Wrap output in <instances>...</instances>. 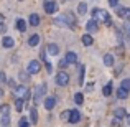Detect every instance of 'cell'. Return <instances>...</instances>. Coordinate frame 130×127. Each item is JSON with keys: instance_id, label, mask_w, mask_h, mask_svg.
I'll use <instances>...</instances> for the list:
<instances>
[{"instance_id": "obj_39", "label": "cell", "mask_w": 130, "mask_h": 127, "mask_svg": "<svg viewBox=\"0 0 130 127\" xmlns=\"http://www.w3.org/2000/svg\"><path fill=\"white\" fill-rule=\"evenodd\" d=\"M2 23H3V15L0 13V25H2Z\"/></svg>"}, {"instance_id": "obj_5", "label": "cell", "mask_w": 130, "mask_h": 127, "mask_svg": "<svg viewBox=\"0 0 130 127\" xmlns=\"http://www.w3.org/2000/svg\"><path fill=\"white\" fill-rule=\"evenodd\" d=\"M15 92H17V96H18V99H23V101H25V99L28 97V88H26V86H17Z\"/></svg>"}, {"instance_id": "obj_22", "label": "cell", "mask_w": 130, "mask_h": 127, "mask_svg": "<svg viewBox=\"0 0 130 127\" xmlns=\"http://www.w3.org/2000/svg\"><path fill=\"white\" fill-rule=\"evenodd\" d=\"M125 116H127V114H125V109H122V107H117V109H115V117H117V119L125 117Z\"/></svg>"}, {"instance_id": "obj_37", "label": "cell", "mask_w": 130, "mask_h": 127, "mask_svg": "<svg viewBox=\"0 0 130 127\" xmlns=\"http://www.w3.org/2000/svg\"><path fill=\"white\" fill-rule=\"evenodd\" d=\"M5 79H7V78H5V74H3V73H0V83H3Z\"/></svg>"}, {"instance_id": "obj_33", "label": "cell", "mask_w": 130, "mask_h": 127, "mask_svg": "<svg viewBox=\"0 0 130 127\" xmlns=\"http://www.w3.org/2000/svg\"><path fill=\"white\" fill-rule=\"evenodd\" d=\"M109 5H110V7H114V8H115V7L119 5V0H109Z\"/></svg>"}, {"instance_id": "obj_30", "label": "cell", "mask_w": 130, "mask_h": 127, "mask_svg": "<svg viewBox=\"0 0 130 127\" xmlns=\"http://www.w3.org/2000/svg\"><path fill=\"white\" fill-rule=\"evenodd\" d=\"M61 119H63V121H68V119H69V111H63L61 112Z\"/></svg>"}, {"instance_id": "obj_40", "label": "cell", "mask_w": 130, "mask_h": 127, "mask_svg": "<svg viewBox=\"0 0 130 127\" xmlns=\"http://www.w3.org/2000/svg\"><path fill=\"white\" fill-rule=\"evenodd\" d=\"M127 122H128V125H130V116H127Z\"/></svg>"}, {"instance_id": "obj_16", "label": "cell", "mask_w": 130, "mask_h": 127, "mask_svg": "<svg viewBox=\"0 0 130 127\" xmlns=\"http://www.w3.org/2000/svg\"><path fill=\"white\" fill-rule=\"evenodd\" d=\"M17 28L20 30L22 33H25V30H26V23H25V20H17Z\"/></svg>"}, {"instance_id": "obj_41", "label": "cell", "mask_w": 130, "mask_h": 127, "mask_svg": "<svg viewBox=\"0 0 130 127\" xmlns=\"http://www.w3.org/2000/svg\"><path fill=\"white\" fill-rule=\"evenodd\" d=\"M2 96H3V91H2V89H0V97H2Z\"/></svg>"}, {"instance_id": "obj_6", "label": "cell", "mask_w": 130, "mask_h": 127, "mask_svg": "<svg viewBox=\"0 0 130 127\" xmlns=\"http://www.w3.org/2000/svg\"><path fill=\"white\" fill-rule=\"evenodd\" d=\"M40 69H41V64H40V61H31L30 63V66H28V73L30 74H36V73H40Z\"/></svg>"}, {"instance_id": "obj_3", "label": "cell", "mask_w": 130, "mask_h": 127, "mask_svg": "<svg viewBox=\"0 0 130 127\" xmlns=\"http://www.w3.org/2000/svg\"><path fill=\"white\" fill-rule=\"evenodd\" d=\"M56 83H58V86H66L68 83H69V74L64 73V71L58 73V76H56Z\"/></svg>"}, {"instance_id": "obj_11", "label": "cell", "mask_w": 130, "mask_h": 127, "mask_svg": "<svg viewBox=\"0 0 130 127\" xmlns=\"http://www.w3.org/2000/svg\"><path fill=\"white\" fill-rule=\"evenodd\" d=\"M46 51L51 54V56H54V54L59 53V48H58L56 43H50V45H48V48H46Z\"/></svg>"}, {"instance_id": "obj_34", "label": "cell", "mask_w": 130, "mask_h": 127, "mask_svg": "<svg viewBox=\"0 0 130 127\" xmlns=\"http://www.w3.org/2000/svg\"><path fill=\"white\" fill-rule=\"evenodd\" d=\"M112 125L114 127H120V121H119V119H114V121H112Z\"/></svg>"}, {"instance_id": "obj_29", "label": "cell", "mask_w": 130, "mask_h": 127, "mask_svg": "<svg viewBox=\"0 0 130 127\" xmlns=\"http://www.w3.org/2000/svg\"><path fill=\"white\" fill-rule=\"evenodd\" d=\"M120 88H124L125 91H128V89H130V81H128V79H124V81H122V86H120Z\"/></svg>"}, {"instance_id": "obj_24", "label": "cell", "mask_w": 130, "mask_h": 127, "mask_svg": "<svg viewBox=\"0 0 130 127\" xmlns=\"http://www.w3.org/2000/svg\"><path fill=\"white\" fill-rule=\"evenodd\" d=\"M102 92H104V96H110V94H112V83L105 84V86H104V91H102Z\"/></svg>"}, {"instance_id": "obj_42", "label": "cell", "mask_w": 130, "mask_h": 127, "mask_svg": "<svg viewBox=\"0 0 130 127\" xmlns=\"http://www.w3.org/2000/svg\"><path fill=\"white\" fill-rule=\"evenodd\" d=\"M20 2H22V0H20Z\"/></svg>"}, {"instance_id": "obj_19", "label": "cell", "mask_w": 130, "mask_h": 127, "mask_svg": "<svg viewBox=\"0 0 130 127\" xmlns=\"http://www.w3.org/2000/svg\"><path fill=\"white\" fill-rule=\"evenodd\" d=\"M30 117H31L33 124H36V121H38V111H36V107H33L31 111H30Z\"/></svg>"}, {"instance_id": "obj_17", "label": "cell", "mask_w": 130, "mask_h": 127, "mask_svg": "<svg viewBox=\"0 0 130 127\" xmlns=\"http://www.w3.org/2000/svg\"><path fill=\"white\" fill-rule=\"evenodd\" d=\"M30 25H33V26L40 25V17L36 15V13H33V15H30Z\"/></svg>"}, {"instance_id": "obj_15", "label": "cell", "mask_w": 130, "mask_h": 127, "mask_svg": "<svg viewBox=\"0 0 130 127\" xmlns=\"http://www.w3.org/2000/svg\"><path fill=\"white\" fill-rule=\"evenodd\" d=\"M2 45H3L5 48H12V46H13V38H10V36H3Z\"/></svg>"}, {"instance_id": "obj_32", "label": "cell", "mask_w": 130, "mask_h": 127, "mask_svg": "<svg viewBox=\"0 0 130 127\" xmlns=\"http://www.w3.org/2000/svg\"><path fill=\"white\" fill-rule=\"evenodd\" d=\"M66 66H68V61H66V60H61V61H59V68H61V69H64Z\"/></svg>"}, {"instance_id": "obj_25", "label": "cell", "mask_w": 130, "mask_h": 127, "mask_svg": "<svg viewBox=\"0 0 130 127\" xmlns=\"http://www.w3.org/2000/svg\"><path fill=\"white\" fill-rule=\"evenodd\" d=\"M83 101H84V96L81 94V92H77V94L74 96V102H76V104H83Z\"/></svg>"}, {"instance_id": "obj_28", "label": "cell", "mask_w": 130, "mask_h": 127, "mask_svg": "<svg viewBox=\"0 0 130 127\" xmlns=\"http://www.w3.org/2000/svg\"><path fill=\"white\" fill-rule=\"evenodd\" d=\"M18 127H30L28 125V121H26L25 117H22V119H20V122H18Z\"/></svg>"}, {"instance_id": "obj_18", "label": "cell", "mask_w": 130, "mask_h": 127, "mask_svg": "<svg viewBox=\"0 0 130 127\" xmlns=\"http://www.w3.org/2000/svg\"><path fill=\"white\" fill-rule=\"evenodd\" d=\"M38 43H40V36H38V35L30 36V40H28V45H30V46H36Z\"/></svg>"}, {"instance_id": "obj_27", "label": "cell", "mask_w": 130, "mask_h": 127, "mask_svg": "<svg viewBox=\"0 0 130 127\" xmlns=\"http://www.w3.org/2000/svg\"><path fill=\"white\" fill-rule=\"evenodd\" d=\"M84 73H86V68L81 66V73H79V84H83V81H84Z\"/></svg>"}, {"instance_id": "obj_31", "label": "cell", "mask_w": 130, "mask_h": 127, "mask_svg": "<svg viewBox=\"0 0 130 127\" xmlns=\"http://www.w3.org/2000/svg\"><path fill=\"white\" fill-rule=\"evenodd\" d=\"M20 79H22V81H28L30 79V74L28 73H20Z\"/></svg>"}, {"instance_id": "obj_35", "label": "cell", "mask_w": 130, "mask_h": 127, "mask_svg": "<svg viewBox=\"0 0 130 127\" xmlns=\"http://www.w3.org/2000/svg\"><path fill=\"white\" fill-rule=\"evenodd\" d=\"M92 89H94V84H92V83H89V84L86 86V91H87V92H91Z\"/></svg>"}, {"instance_id": "obj_38", "label": "cell", "mask_w": 130, "mask_h": 127, "mask_svg": "<svg viewBox=\"0 0 130 127\" xmlns=\"http://www.w3.org/2000/svg\"><path fill=\"white\" fill-rule=\"evenodd\" d=\"M8 84L12 86V88H17V86H15V81H13V79H10V81H8Z\"/></svg>"}, {"instance_id": "obj_8", "label": "cell", "mask_w": 130, "mask_h": 127, "mask_svg": "<svg viewBox=\"0 0 130 127\" xmlns=\"http://www.w3.org/2000/svg\"><path fill=\"white\" fill-rule=\"evenodd\" d=\"M86 28H87L89 33H95L99 30V25H97V22H95V20H89L87 25H86Z\"/></svg>"}, {"instance_id": "obj_4", "label": "cell", "mask_w": 130, "mask_h": 127, "mask_svg": "<svg viewBox=\"0 0 130 127\" xmlns=\"http://www.w3.org/2000/svg\"><path fill=\"white\" fill-rule=\"evenodd\" d=\"M43 7H44V12L46 13H54L58 10V3L53 2V0H46V2L43 3Z\"/></svg>"}, {"instance_id": "obj_7", "label": "cell", "mask_w": 130, "mask_h": 127, "mask_svg": "<svg viewBox=\"0 0 130 127\" xmlns=\"http://www.w3.org/2000/svg\"><path fill=\"white\" fill-rule=\"evenodd\" d=\"M68 121L71 122V124H76V122L81 121V112L79 111H69V119Z\"/></svg>"}, {"instance_id": "obj_14", "label": "cell", "mask_w": 130, "mask_h": 127, "mask_svg": "<svg viewBox=\"0 0 130 127\" xmlns=\"http://www.w3.org/2000/svg\"><path fill=\"white\" fill-rule=\"evenodd\" d=\"M114 56H112V54H105L104 56V64L105 66H114Z\"/></svg>"}, {"instance_id": "obj_23", "label": "cell", "mask_w": 130, "mask_h": 127, "mask_svg": "<svg viewBox=\"0 0 130 127\" xmlns=\"http://www.w3.org/2000/svg\"><path fill=\"white\" fill-rule=\"evenodd\" d=\"M0 124H2L3 127H7V125L10 124V116H8V114H3V116H2V121H0Z\"/></svg>"}, {"instance_id": "obj_2", "label": "cell", "mask_w": 130, "mask_h": 127, "mask_svg": "<svg viewBox=\"0 0 130 127\" xmlns=\"http://www.w3.org/2000/svg\"><path fill=\"white\" fill-rule=\"evenodd\" d=\"M44 94H46V84H40L38 88L35 89V96H33V101H35V104L43 97Z\"/></svg>"}, {"instance_id": "obj_1", "label": "cell", "mask_w": 130, "mask_h": 127, "mask_svg": "<svg viewBox=\"0 0 130 127\" xmlns=\"http://www.w3.org/2000/svg\"><path fill=\"white\" fill-rule=\"evenodd\" d=\"M92 20H95V22H104V23H107V25H110V17H109V13L105 12V10H102V8H94L92 10Z\"/></svg>"}, {"instance_id": "obj_36", "label": "cell", "mask_w": 130, "mask_h": 127, "mask_svg": "<svg viewBox=\"0 0 130 127\" xmlns=\"http://www.w3.org/2000/svg\"><path fill=\"white\" fill-rule=\"evenodd\" d=\"M2 112H3V114H8V106H3V107H2Z\"/></svg>"}, {"instance_id": "obj_21", "label": "cell", "mask_w": 130, "mask_h": 127, "mask_svg": "<svg viewBox=\"0 0 130 127\" xmlns=\"http://www.w3.org/2000/svg\"><path fill=\"white\" fill-rule=\"evenodd\" d=\"M77 12H79L81 15H84V13L87 12V5H86V3H84V2H81L79 5H77Z\"/></svg>"}, {"instance_id": "obj_10", "label": "cell", "mask_w": 130, "mask_h": 127, "mask_svg": "<svg viewBox=\"0 0 130 127\" xmlns=\"http://www.w3.org/2000/svg\"><path fill=\"white\" fill-rule=\"evenodd\" d=\"M117 15L119 17H122V18H130V10L128 8H125V7H119L117 8Z\"/></svg>"}, {"instance_id": "obj_9", "label": "cell", "mask_w": 130, "mask_h": 127, "mask_svg": "<svg viewBox=\"0 0 130 127\" xmlns=\"http://www.w3.org/2000/svg\"><path fill=\"white\" fill-rule=\"evenodd\" d=\"M56 106V97H53V96H50V97L44 99V107L48 109V111H51V109Z\"/></svg>"}, {"instance_id": "obj_12", "label": "cell", "mask_w": 130, "mask_h": 127, "mask_svg": "<svg viewBox=\"0 0 130 127\" xmlns=\"http://www.w3.org/2000/svg\"><path fill=\"white\" fill-rule=\"evenodd\" d=\"M64 60L68 61V64L76 63V61H77V54H76V53H73V51H69V53L66 54V58H64Z\"/></svg>"}, {"instance_id": "obj_26", "label": "cell", "mask_w": 130, "mask_h": 127, "mask_svg": "<svg viewBox=\"0 0 130 127\" xmlns=\"http://www.w3.org/2000/svg\"><path fill=\"white\" fill-rule=\"evenodd\" d=\"M23 104H25V101H23V99H17V102H15L17 111H22V109H23Z\"/></svg>"}, {"instance_id": "obj_13", "label": "cell", "mask_w": 130, "mask_h": 127, "mask_svg": "<svg viewBox=\"0 0 130 127\" xmlns=\"http://www.w3.org/2000/svg\"><path fill=\"white\" fill-rule=\"evenodd\" d=\"M117 97L119 99H127L128 97V91H125L124 88H119L117 89Z\"/></svg>"}, {"instance_id": "obj_20", "label": "cell", "mask_w": 130, "mask_h": 127, "mask_svg": "<svg viewBox=\"0 0 130 127\" xmlns=\"http://www.w3.org/2000/svg\"><path fill=\"white\" fill-rule=\"evenodd\" d=\"M92 41H94V40H92L91 35H84L83 36V45H84V46H91Z\"/></svg>"}]
</instances>
